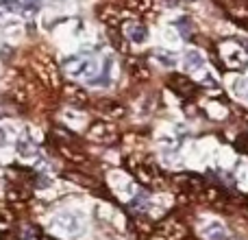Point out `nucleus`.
Wrapping results in <instances>:
<instances>
[{
  "mask_svg": "<svg viewBox=\"0 0 248 240\" xmlns=\"http://www.w3.org/2000/svg\"><path fill=\"white\" fill-rule=\"evenodd\" d=\"M220 66L224 70L244 72L248 68V42L244 39H222L218 44Z\"/></svg>",
  "mask_w": 248,
  "mask_h": 240,
  "instance_id": "1",
  "label": "nucleus"
},
{
  "mask_svg": "<svg viewBox=\"0 0 248 240\" xmlns=\"http://www.w3.org/2000/svg\"><path fill=\"white\" fill-rule=\"evenodd\" d=\"M35 74L42 79L44 86L52 87V90H61L63 83H61V74H59V68L55 66V61L46 55H39L37 61H35Z\"/></svg>",
  "mask_w": 248,
  "mask_h": 240,
  "instance_id": "2",
  "label": "nucleus"
},
{
  "mask_svg": "<svg viewBox=\"0 0 248 240\" xmlns=\"http://www.w3.org/2000/svg\"><path fill=\"white\" fill-rule=\"evenodd\" d=\"M61 68H63L65 74H70V77H87L92 79V70H96V64L92 61L90 55H74V57H68V59H63V64H61Z\"/></svg>",
  "mask_w": 248,
  "mask_h": 240,
  "instance_id": "3",
  "label": "nucleus"
},
{
  "mask_svg": "<svg viewBox=\"0 0 248 240\" xmlns=\"http://www.w3.org/2000/svg\"><path fill=\"white\" fill-rule=\"evenodd\" d=\"M87 137L92 142H100V144H113L118 140V127L107 120H96L87 131Z\"/></svg>",
  "mask_w": 248,
  "mask_h": 240,
  "instance_id": "4",
  "label": "nucleus"
},
{
  "mask_svg": "<svg viewBox=\"0 0 248 240\" xmlns=\"http://www.w3.org/2000/svg\"><path fill=\"white\" fill-rule=\"evenodd\" d=\"M135 177H137V181H140L141 186H146V188H159V186L163 184L161 171H159L150 159L137 164L135 166Z\"/></svg>",
  "mask_w": 248,
  "mask_h": 240,
  "instance_id": "5",
  "label": "nucleus"
},
{
  "mask_svg": "<svg viewBox=\"0 0 248 240\" xmlns=\"http://www.w3.org/2000/svg\"><path fill=\"white\" fill-rule=\"evenodd\" d=\"M168 86H170V90L176 92L181 99H192V96L198 92V86L192 81V79H187L185 74H176V72L170 74V79H168Z\"/></svg>",
  "mask_w": 248,
  "mask_h": 240,
  "instance_id": "6",
  "label": "nucleus"
},
{
  "mask_svg": "<svg viewBox=\"0 0 248 240\" xmlns=\"http://www.w3.org/2000/svg\"><path fill=\"white\" fill-rule=\"evenodd\" d=\"M120 31H122L124 37H126L128 42H133V44H144L146 37H148V29H146L141 22L131 20V17H126V20L122 22Z\"/></svg>",
  "mask_w": 248,
  "mask_h": 240,
  "instance_id": "7",
  "label": "nucleus"
},
{
  "mask_svg": "<svg viewBox=\"0 0 248 240\" xmlns=\"http://www.w3.org/2000/svg\"><path fill=\"white\" fill-rule=\"evenodd\" d=\"M61 92H63L65 101H68L72 107H85L87 101H90V96H87V92L83 90V86H74V83H65L63 87H61Z\"/></svg>",
  "mask_w": 248,
  "mask_h": 240,
  "instance_id": "8",
  "label": "nucleus"
},
{
  "mask_svg": "<svg viewBox=\"0 0 248 240\" xmlns=\"http://www.w3.org/2000/svg\"><path fill=\"white\" fill-rule=\"evenodd\" d=\"M57 149H59L61 157L68 159L72 164H85L87 157L81 149L77 146V142H63V140H57Z\"/></svg>",
  "mask_w": 248,
  "mask_h": 240,
  "instance_id": "9",
  "label": "nucleus"
},
{
  "mask_svg": "<svg viewBox=\"0 0 248 240\" xmlns=\"http://www.w3.org/2000/svg\"><path fill=\"white\" fill-rule=\"evenodd\" d=\"M126 70H128V77L135 79V83H144L150 79V70L146 68L144 61L140 59H128L126 61Z\"/></svg>",
  "mask_w": 248,
  "mask_h": 240,
  "instance_id": "10",
  "label": "nucleus"
},
{
  "mask_svg": "<svg viewBox=\"0 0 248 240\" xmlns=\"http://www.w3.org/2000/svg\"><path fill=\"white\" fill-rule=\"evenodd\" d=\"M98 109L111 120H120L126 116V107H124L122 103H116V101H103V103L98 105Z\"/></svg>",
  "mask_w": 248,
  "mask_h": 240,
  "instance_id": "11",
  "label": "nucleus"
},
{
  "mask_svg": "<svg viewBox=\"0 0 248 240\" xmlns=\"http://www.w3.org/2000/svg\"><path fill=\"white\" fill-rule=\"evenodd\" d=\"M159 234H163V236L170 238V240H183L187 236V229H185V225L176 223V221H170V223H166L161 229H159Z\"/></svg>",
  "mask_w": 248,
  "mask_h": 240,
  "instance_id": "12",
  "label": "nucleus"
},
{
  "mask_svg": "<svg viewBox=\"0 0 248 240\" xmlns=\"http://www.w3.org/2000/svg\"><path fill=\"white\" fill-rule=\"evenodd\" d=\"M13 234V214L4 207H0V240H9Z\"/></svg>",
  "mask_w": 248,
  "mask_h": 240,
  "instance_id": "13",
  "label": "nucleus"
},
{
  "mask_svg": "<svg viewBox=\"0 0 248 240\" xmlns=\"http://www.w3.org/2000/svg\"><path fill=\"white\" fill-rule=\"evenodd\" d=\"M131 207H133V212H137V214H146L150 207V192L148 190H140V192L135 194V199L131 201Z\"/></svg>",
  "mask_w": 248,
  "mask_h": 240,
  "instance_id": "14",
  "label": "nucleus"
},
{
  "mask_svg": "<svg viewBox=\"0 0 248 240\" xmlns=\"http://www.w3.org/2000/svg\"><path fill=\"white\" fill-rule=\"evenodd\" d=\"M16 149L22 157H35V155H37V146H35V142L31 140V137H20Z\"/></svg>",
  "mask_w": 248,
  "mask_h": 240,
  "instance_id": "15",
  "label": "nucleus"
},
{
  "mask_svg": "<svg viewBox=\"0 0 248 240\" xmlns=\"http://www.w3.org/2000/svg\"><path fill=\"white\" fill-rule=\"evenodd\" d=\"M63 177L70 181H74V184H78V186H85V188H96V186H98L96 179H92V177H87V175H81V172H74V171L65 172Z\"/></svg>",
  "mask_w": 248,
  "mask_h": 240,
  "instance_id": "16",
  "label": "nucleus"
},
{
  "mask_svg": "<svg viewBox=\"0 0 248 240\" xmlns=\"http://www.w3.org/2000/svg\"><path fill=\"white\" fill-rule=\"evenodd\" d=\"M7 199L11 203H16V206H20V203H26L31 199V192L24 188H9L7 190Z\"/></svg>",
  "mask_w": 248,
  "mask_h": 240,
  "instance_id": "17",
  "label": "nucleus"
},
{
  "mask_svg": "<svg viewBox=\"0 0 248 240\" xmlns=\"http://www.w3.org/2000/svg\"><path fill=\"white\" fill-rule=\"evenodd\" d=\"M205 236H207V240H229L227 229H224L222 225H218V223H214L211 227H207Z\"/></svg>",
  "mask_w": 248,
  "mask_h": 240,
  "instance_id": "18",
  "label": "nucleus"
},
{
  "mask_svg": "<svg viewBox=\"0 0 248 240\" xmlns=\"http://www.w3.org/2000/svg\"><path fill=\"white\" fill-rule=\"evenodd\" d=\"M109 72H111V61H105V68H103V72H100V77H92L87 83H90V86H100V87L109 86Z\"/></svg>",
  "mask_w": 248,
  "mask_h": 240,
  "instance_id": "19",
  "label": "nucleus"
},
{
  "mask_svg": "<svg viewBox=\"0 0 248 240\" xmlns=\"http://www.w3.org/2000/svg\"><path fill=\"white\" fill-rule=\"evenodd\" d=\"M202 66V55L198 51H187V55H185V68L189 70H198Z\"/></svg>",
  "mask_w": 248,
  "mask_h": 240,
  "instance_id": "20",
  "label": "nucleus"
},
{
  "mask_svg": "<svg viewBox=\"0 0 248 240\" xmlns=\"http://www.w3.org/2000/svg\"><path fill=\"white\" fill-rule=\"evenodd\" d=\"M176 29L181 31V37H183V39H192L194 29H192V20H189L187 16H183L179 22H176Z\"/></svg>",
  "mask_w": 248,
  "mask_h": 240,
  "instance_id": "21",
  "label": "nucleus"
},
{
  "mask_svg": "<svg viewBox=\"0 0 248 240\" xmlns=\"http://www.w3.org/2000/svg\"><path fill=\"white\" fill-rule=\"evenodd\" d=\"M235 149L240 151L242 155H248V131H244V133H240V136H237Z\"/></svg>",
  "mask_w": 248,
  "mask_h": 240,
  "instance_id": "22",
  "label": "nucleus"
},
{
  "mask_svg": "<svg viewBox=\"0 0 248 240\" xmlns=\"http://www.w3.org/2000/svg\"><path fill=\"white\" fill-rule=\"evenodd\" d=\"M153 55L157 57V59L161 61L163 66H168V68H172V66H174V61H176V59H174V55H166V52L159 51V48H157V51H153Z\"/></svg>",
  "mask_w": 248,
  "mask_h": 240,
  "instance_id": "23",
  "label": "nucleus"
},
{
  "mask_svg": "<svg viewBox=\"0 0 248 240\" xmlns=\"http://www.w3.org/2000/svg\"><path fill=\"white\" fill-rule=\"evenodd\" d=\"M128 7H131V9H135V11H148V9H150V0H128Z\"/></svg>",
  "mask_w": 248,
  "mask_h": 240,
  "instance_id": "24",
  "label": "nucleus"
},
{
  "mask_svg": "<svg viewBox=\"0 0 248 240\" xmlns=\"http://www.w3.org/2000/svg\"><path fill=\"white\" fill-rule=\"evenodd\" d=\"M11 46H2V51H0V57H2V61L4 64H9V61H11Z\"/></svg>",
  "mask_w": 248,
  "mask_h": 240,
  "instance_id": "25",
  "label": "nucleus"
},
{
  "mask_svg": "<svg viewBox=\"0 0 248 240\" xmlns=\"http://www.w3.org/2000/svg\"><path fill=\"white\" fill-rule=\"evenodd\" d=\"M148 240H170V238H166V236H163V234H150V238Z\"/></svg>",
  "mask_w": 248,
  "mask_h": 240,
  "instance_id": "26",
  "label": "nucleus"
},
{
  "mask_svg": "<svg viewBox=\"0 0 248 240\" xmlns=\"http://www.w3.org/2000/svg\"><path fill=\"white\" fill-rule=\"evenodd\" d=\"M163 4H166V7H176L179 0H163Z\"/></svg>",
  "mask_w": 248,
  "mask_h": 240,
  "instance_id": "27",
  "label": "nucleus"
},
{
  "mask_svg": "<svg viewBox=\"0 0 248 240\" xmlns=\"http://www.w3.org/2000/svg\"><path fill=\"white\" fill-rule=\"evenodd\" d=\"M44 240H55V238H44Z\"/></svg>",
  "mask_w": 248,
  "mask_h": 240,
  "instance_id": "28",
  "label": "nucleus"
}]
</instances>
